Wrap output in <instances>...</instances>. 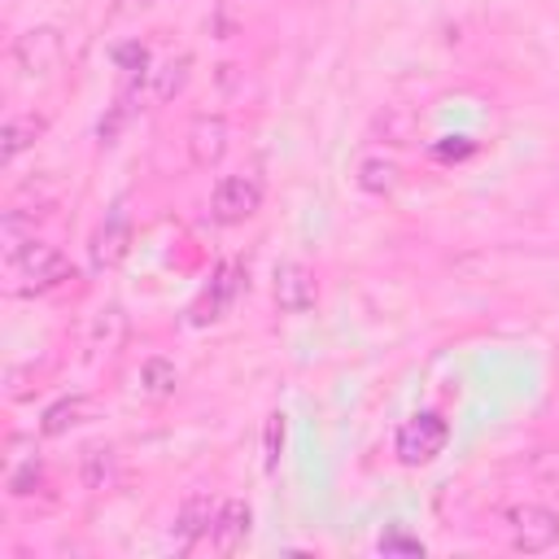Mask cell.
<instances>
[{"label": "cell", "instance_id": "obj_8", "mask_svg": "<svg viewBox=\"0 0 559 559\" xmlns=\"http://www.w3.org/2000/svg\"><path fill=\"white\" fill-rule=\"evenodd\" d=\"M236 288H240V266L236 262H218L214 275H210V284H205V293H201V301L192 306V319L197 323L223 319L227 306H231V297H236Z\"/></svg>", "mask_w": 559, "mask_h": 559}, {"label": "cell", "instance_id": "obj_7", "mask_svg": "<svg viewBox=\"0 0 559 559\" xmlns=\"http://www.w3.org/2000/svg\"><path fill=\"white\" fill-rule=\"evenodd\" d=\"M223 153H227V118L223 114H197L192 127H188V157H192V166L210 170V166L223 162Z\"/></svg>", "mask_w": 559, "mask_h": 559}, {"label": "cell", "instance_id": "obj_16", "mask_svg": "<svg viewBox=\"0 0 559 559\" xmlns=\"http://www.w3.org/2000/svg\"><path fill=\"white\" fill-rule=\"evenodd\" d=\"M358 188H367V192H376V197L393 192V188H397V166L384 162V157H367V162L358 166Z\"/></svg>", "mask_w": 559, "mask_h": 559}, {"label": "cell", "instance_id": "obj_17", "mask_svg": "<svg viewBox=\"0 0 559 559\" xmlns=\"http://www.w3.org/2000/svg\"><path fill=\"white\" fill-rule=\"evenodd\" d=\"M188 52H179V57H170L162 70H157V79H153V100H170L183 83H188Z\"/></svg>", "mask_w": 559, "mask_h": 559}, {"label": "cell", "instance_id": "obj_10", "mask_svg": "<svg viewBox=\"0 0 559 559\" xmlns=\"http://www.w3.org/2000/svg\"><path fill=\"white\" fill-rule=\"evenodd\" d=\"M249 524H253V511H249V502L245 498H227V502H218V515H214V550L218 555H236L240 546H245V537H249Z\"/></svg>", "mask_w": 559, "mask_h": 559}, {"label": "cell", "instance_id": "obj_9", "mask_svg": "<svg viewBox=\"0 0 559 559\" xmlns=\"http://www.w3.org/2000/svg\"><path fill=\"white\" fill-rule=\"evenodd\" d=\"M214 515H218V507H214L210 493H188L183 507H179V515H175V542H179V550H192L201 537H210L214 533Z\"/></svg>", "mask_w": 559, "mask_h": 559}, {"label": "cell", "instance_id": "obj_3", "mask_svg": "<svg viewBox=\"0 0 559 559\" xmlns=\"http://www.w3.org/2000/svg\"><path fill=\"white\" fill-rule=\"evenodd\" d=\"M262 210V183L253 175H223L210 192V214L214 223H245Z\"/></svg>", "mask_w": 559, "mask_h": 559}, {"label": "cell", "instance_id": "obj_5", "mask_svg": "<svg viewBox=\"0 0 559 559\" xmlns=\"http://www.w3.org/2000/svg\"><path fill=\"white\" fill-rule=\"evenodd\" d=\"M314 301H319V280L306 262L275 266V306L284 314H306V310H314Z\"/></svg>", "mask_w": 559, "mask_h": 559}, {"label": "cell", "instance_id": "obj_14", "mask_svg": "<svg viewBox=\"0 0 559 559\" xmlns=\"http://www.w3.org/2000/svg\"><path fill=\"white\" fill-rule=\"evenodd\" d=\"M39 127H44L39 118H9V122H4V131H0V162L9 166L22 148H31V144H35V135H39Z\"/></svg>", "mask_w": 559, "mask_h": 559}, {"label": "cell", "instance_id": "obj_6", "mask_svg": "<svg viewBox=\"0 0 559 559\" xmlns=\"http://www.w3.org/2000/svg\"><path fill=\"white\" fill-rule=\"evenodd\" d=\"M61 61V35L52 31V26H35V31H26V35H17V44H13V66L22 70V74H48L52 66Z\"/></svg>", "mask_w": 559, "mask_h": 559}, {"label": "cell", "instance_id": "obj_18", "mask_svg": "<svg viewBox=\"0 0 559 559\" xmlns=\"http://www.w3.org/2000/svg\"><path fill=\"white\" fill-rule=\"evenodd\" d=\"M122 332H127V323H122V310L118 306H109V310H100V319H96V345H105V349H114L118 341H122Z\"/></svg>", "mask_w": 559, "mask_h": 559}, {"label": "cell", "instance_id": "obj_20", "mask_svg": "<svg viewBox=\"0 0 559 559\" xmlns=\"http://www.w3.org/2000/svg\"><path fill=\"white\" fill-rule=\"evenodd\" d=\"M380 550H384V555H393V550H406V555H419L424 546H419L415 537H402V533H389V537H380Z\"/></svg>", "mask_w": 559, "mask_h": 559}, {"label": "cell", "instance_id": "obj_19", "mask_svg": "<svg viewBox=\"0 0 559 559\" xmlns=\"http://www.w3.org/2000/svg\"><path fill=\"white\" fill-rule=\"evenodd\" d=\"M280 445H284V415H271L266 419V467H275Z\"/></svg>", "mask_w": 559, "mask_h": 559}, {"label": "cell", "instance_id": "obj_11", "mask_svg": "<svg viewBox=\"0 0 559 559\" xmlns=\"http://www.w3.org/2000/svg\"><path fill=\"white\" fill-rule=\"evenodd\" d=\"M127 245H131V218H127V210H114V214L100 223V231L92 236V266H96V271L118 266L122 253H127Z\"/></svg>", "mask_w": 559, "mask_h": 559}, {"label": "cell", "instance_id": "obj_2", "mask_svg": "<svg viewBox=\"0 0 559 559\" xmlns=\"http://www.w3.org/2000/svg\"><path fill=\"white\" fill-rule=\"evenodd\" d=\"M445 437H450V424H445L437 411H419V415H411V419L397 428L393 450H397V459H402L406 467H419V463H428V459H437V454L445 450Z\"/></svg>", "mask_w": 559, "mask_h": 559}, {"label": "cell", "instance_id": "obj_13", "mask_svg": "<svg viewBox=\"0 0 559 559\" xmlns=\"http://www.w3.org/2000/svg\"><path fill=\"white\" fill-rule=\"evenodd\" d=\"M118 480V459H114V450L109 445H92L87 454H83V485L87 489H109Z\"/></svg>", "mask_w": 559, "mask_h": 559}, {"label": "cell", "instance_id": "obj_12", "mask_svg": "<svg viewBox=\"0 0 559 559\" xmlns=\"http://www.w3.org/2000/svg\"><path fill=\"white\" fill-rule=\"evenodd\" d=\"M87 415V397H61V402H52L48 411H44V419H39V432L44 437H61V432H70L79 419Z\"/></svg>", "mask_w": 559, "mask_h": 559}, {"label": "cell", "instance_id": "obj_21", "mask_svg": "<svg viewBox=\"0 0 559 559\" xmlns=\"http://www.w3.org/2000/svg\"><path fill=\"white\" fill-rule=\"evenodd\" d=\"M127 4H131V0H122V9H127ZM144 4H153V0H140V9H144Z\"/></svg>", "mask_w": 559, "mask_h": 559}, {"label": "cell", "instance_id": "obj_1", "mask_svg": "<svg viewBox=\"0 0 559 559\" xmlns=\"http://www.w3.org/2000/svg\"><path fill=\"white\" fill-rule=\"evenodd\" d=\"M9 262V275H13V288L17 293H48V288H57L61 280H66V258H61V249L57 245H48V240H31L22 253H13V258H4Z\"/></svg>", "mask_w": 559, "mask_h": 559}, {"label": "cell", "instance_id": "obj_4", "mask_svg": "<svg viewBox=\"0 0 559 559\" xmlns=\"http://www.w3.org/2000/svg\"><path fill=\"white\" fill-rule=\"evenodd\" d=\"M559 542V515L550 507H515L511 511V546L524 555H542Z\"/></svg>", "mask_w": 559, "mask_h": 559}, {"label": "cell", "instance_id": "obj_15", "mask_svg": "<svg viewBox=\"0 0 559 559\" xmlns=\"http://www.w3.org/2000/svg\"><path fill=\"white\" fill-rule=\"evenodd\" d=\"M175 384H179V371H175L170 358H144V367H140V393L166 397V393H175Z\"/></svg>", "mask_w": 559, "mask_h": 559}]
</instances>
